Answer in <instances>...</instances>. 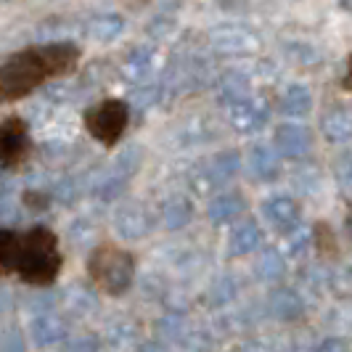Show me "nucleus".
I'll return each mask as SVG.
<instances>
[{
	"label": "nucleus",
	"mask_w": 352,
	"mask_h": 352,
	"mask_svg": "<svg viewBox=\"0 0 352 352\" xmlns=\"http://www.w3.org/2000/svg\"><path fill=\"white\" fill-rule=\"evenodd\" d=\"M88 273L93 283L109 294V297H122L124 292L133 286L135 278V263L133 257L120 247H104L93 249L88 257Z\"/></svg>",
	"instance_id": "7ed1b4c3"
},
{
	"label": "nucleus",
	"mask_w": 352,
	"mask_h": 352,
	"mask_svg": "<svg viewBox=\"0 0 352 352\" xmlns=\"http://www.w3.org/2000/svg\"><path fill=\"white\" fill-rule=\"evenodd\" d=\"M278 157L281 154L273 146H267V143L252 146V151H249V170H252V175L260 177V180L278 177V173H281V159Z\"/></svg>",
	"instance_id": "2eb2a0df"
},
{
	"label": "nucleus",
	"mask_w": 352,
	"mask_h": 352,
	"mask_svg": "<svg viewBox=\"0 0 352 352\" xmlns=\"http://www.w3.org/2000/svg\"><path fill=\"white\" fill-rule=\"evenodd\" d=\"M270 117V101L265 96H249L247 101L228 106V122L236 133H257Z\"/></svg>",
	"instance_id": "423d86ee"
},
{
	"label": "nucleus",
	"mask_w": 352,
	"mask_h": 352,
	"mask_svg": "<svg viewBox=\"0 0 352 352\" xmlns=\"http://www.w3.org/2000/svg\"><path fill=\"white\" fill-rule=\"evenodd\" d=\"M273 148L286 159H302L313 148V133L305 124H281L273 133Z\"/></svg>",
	"instance_id": "1a4fd4ad"
},
{
	"label": "nucleus",
	"mask_w": 352,
	"mask_h": 352,
	"mask_svg": "<svg viewBox=\"0 0 352 352\" xmlns=\"http://www.w3.org/2000/svg\"><path fill=\"white\" fill-rule=\"evenodd\" d=\"M159 98H162V85L157 82H141L138 88L130 93V98H127V104H133L135 109H151L154 104H159Z\"/></svg>",
	"instance_id": "5701e85b"
},
{
	"label": "nucleus",
	"mask_w": 352,
	"mask_h": 352,
	"mask_svg": "<svg viewBox=\"0 0 352 352\" xmlns=\"http://www.w3.org/2000/svg\"><path fill=\"white\" fill-rule=\"evenodd\" d=\"M336 180H339V186L344 191H352V154L336 162Z\"/></svg>",
	"instance_id": "393cba45"
},
{
	"label": "nucleus",
	"mask_w": 352,
	"mask_h": 352,
	"mask_svg": "<svg viewBox=\"0 0 352 352\" xmlns=\"http://www.w3.org/2000/svg\"><path fill=\"white\" fill-rule=\"evenodd\" d=\"M252 96V82L241 72H226L217 82V98L226 106H236Z\"/></svg>",
	"instance_id": "dca6fc26"
},
{
	"label": "nucleus",
	"mask_w": 352,
	"mask_h": 352,
	"mask_svg": "<svg viewBox=\"0 0 352 352\" xmlns=\"http://www.w3.org/2000/svg\"><path fill=\"white\" fill-rule=\"evenodd\" d=\"M207 43L214 53L220 56H230V58H239V56H254V53L263 48V40L254 30H249L244 24H220L210 30Z\"/></svg>",
	"instance_id": "39448f33"
},
{
	"label": "nucleus",
	"mask_w": 352,
	"mask_h": 352,
	"mask_svg": "<svg viewBox=\"0 0 352 352\" xmlns=\"http://www.w3.org/2000/svg\"><path fill=\"white\" fill-rule=\"evenodd\" d=\"M276 302L281 305L289 316H297V313L302 310L300 297H297V294H292V292H276Z\"/></svg>",
	"instance_id": "a878e982"
},
{
	"label": "nucleus",
	"mask_w": 352,
	"mask_h": 352,
	"mask_svg": "<svg viewBox=\"0 0 352 352\" xmlns=\"http://www.w3.org/2000/svg\"><path fill=\"white\" fill-rule=\"evenodd\" d=\"M283 270H286V263H283V254L278 249H263L260 257H257V273L263 281H276L281 278Z\"/></svg>",
	"instance_id": "4be33fe9"
},
{
	"label": "nucleus",
	"mask_w": 352,
	"mask_h": 352,
	"mask_svg": "<svg viewBox=\"0 0 352 352\" xmlns=\"http://www.w3.org/2000/svg\"><path fill=\"white\" fill-rule=\"evenodd\" d=\"M320 352H342V344H339V342H329V344H323Z\"/></svg>",
	"instance_id": "c85d7f7f"
},
{
	"label": "nucleus",
	"mask_w": 352,
	"mask_h": 352,
	"mask_svg": "<svg viewBox=\"0 0 352 352\" xmlns=\"http://www.w3.org/2000/svg\"><path fill=\"white\" fill-rule=\"evenodd\" d=\"M124 30V19L120 14H104V16H96L90 21L88 32L93 40H98V43H111V40H117V37L122 35Z\"/></svg>",
	"instance_id": "aec40b11"
},
{
	"label": "nucleus",
	"mask_w": 352,
	"mask_h": 352,
	"mask_svg": "<svg viewBox=\"0 0 352 352\" xmlns=\"http://www.w3.org/2000/svg\"><path fill=\"white\" fill-rule=\"evenodd\" d=\"M19 244H21V236L19 233H14V230H0V276L16 273Z\"/></svg>",
	"instance_id": "412c9836"
},
{
	"label": "nucleus",
	"mask_w": 352,
	"mask_h": 352,
	"mask_svg": "<svg viewBox=\"0 0 352 352\" xmlns=\"http://www.w3.org/2000/svg\"><path fill=\"white\" fill-rule=\"evenodd\" d=\"M194 214V204L186 196H170L162 204V226L167 230H180L191 223Z\"/></svg>",
	"instance_id": "a211bd4d"
},
{
	"label": "nucleus",
	"mask_w": 352,
	"mask_h": 352,
	"mask_svg": "<svg viewBox=\"0 0 352 352\" xmlns=\"http://www.w3.org/2000/svg\"><path fill=\"white\" fill-rule=\"evenodd\" d=\"M247 210V201L239 191H226V194L214 196L207 207V217H210L214 226H230L236 223Z\"/></svg>",
	"instance_id": "ddd939ff"
},
{
	"label": "nucleus",
	"mask_w": 352,
	"mask_h": 352,
	"mask_svg": "<svg viewBox=\"0 0 352 352\" xmlns=\"http://www.w3.org/2000/svg\"><path fill=\"white\" fill-rule=\"evenodd\" d=\"M344 88L352 90V56H350V64H347V74H344Z\"/></svg>",
	"instance_id": "cd10ccee"
},
{
	"label": "nucleus",
	"mask_w": 352,
	"mask_h": 352,
	"mask_svg": "<svg viewBox=\"0 0 352 352\" xmlns=\"http://www.w3.org/2000/svg\"><path fill=\"white\" fill-rule=\"evenodd\" d=\"M320 130L326 135V141L331 143H347L352 141V106H331L323 117H320Z\"/></svg>",
	"instance_id": "f8f14e48"
},
{
	"label": "nucleus",
	"mask_w": 352,
	"mask_h": 352,
	"mask_svg": "<svg viewBox=\"0 0 352 352\" xmlns=\"http://www.w3.org/2000/svg\"><path fill=\"white\" fill-rule=\"evenodd\" d=\"M56 196H58L61 201H72V199L77 196V188H74V183H72V180H64V183H58V191H56Z\"/></svg>",
	"instance_id": "bb28decb"
},
{
	"label": "nucleus",
	"mask_w": 352,
	"mask_h": 352,
	"mask_svg": "<svg viewBox=\"0 0 352 352\" xmlns=\"http://www.w3.org/2000/svg\"><path fill=\"white\" fill-rule=\"evenodd\" d=\"M80 51L72 43H53L43 48L14 53L0 64V104H11L40 88L45 80L74 69Z\"/></svg>",
	"instance_id": "f257e3e1"
},
{
	"label": "nucleus",
	"mask_w": 352,
	"mask_h": 352,
	"mask_svg": "<svg viewBox=\"0 0 352 352\" xmlns=\"http://www.w3.org/2000/svg\"><path fill=\"white\" fill-rule=\"evenodd\" d=\"M114 228L127 241H141L154 230V217L138 201H124L122 207L114 212Z\"/></svg>",
	"instance_id": "0eeeda50"
},
{
	"label": "nucleus",
	"mask_w": 352,
	"mask_h": 352,
	"mask_svg": "<svg viewBox=\"0 0 352 352\" xmlns=\"http://www.w3.org/2000/svg\"><path fill=\"white\" fill-rule=\"evenodd\" d=\"M0 3H8V0H0Z\"/></svg>",
	"instance_id": "2f4dec72"
},
{
	"label": "nucleus",
	"mask_w": 352,
	"mask_h": 352,
	"mask_svg": "<svg viewBox=\"0 0 352 352\" xmlns=\"http://www.w3.org/2000/svg\"><path fill=\"white\" fill-rule=\"evenodd\" d=\"M350 233H352V217H350Z\"/></svg>",
	"instance_id": "7c9ffc66"
},
{
	"label": "nucleus",
	"mask_w": 352,
	"mask_h": 352,
	"mask_svg": "<svg viewBox=\"0 0 352 352\" xmlns=\"http://www.w3.org/2000/svg\"><path fill=\"white\" fill-rule=\"evenodd\" d=\"M30 151V135H27V124L19 117H11L0 124V162L6 167H14L19 162H24Z\"/></svg>",
	"instance_id": "6e6552de"
},
{
	"label": "nucleus",
	"mask_w": 352,
	"mask_h": 352,
	"mask_svg": "<svg viewBox=\"0 0 352 352\" xmlns=\"http://www.w3.org/2000/svg\"><path fill=\"white\" fill-rule=\"evenodd\" d=\"M124 124H127V106H124V101H117V98L101 101V104L90 106L85 111L88 133L104 146H114L122 138Z\"/></svg>",
	"instance_id": "20e7f679"
},
{
	"label": "nucleus",
	"mask_w": 352,
	"mask_h": 352,
	"mask_svg": "<svg viewBox=\"0 0 352 352\" xmlns=\"http://www.w3.org/2000/svg\"><path fill=\"white\" fill-rule=\"evenodd\" d=\"M58 270H61V252L51 230L32 228L30 233H24L16 260L19 278L35 286H48L56 281Z\"/></svg>",
	"instance_id": "f03ea898"
},
{
	"label": "nucleus",
	"mask_w": 352,
	"mask_h": 352,
	"mask_svg": "<svg viewBox=\"0 0 352 352\" xmlns=\"http://www.w3.org/2000/svg\"><path fill=\"white\" fill-rule=\"evenodd\" d=\"M239 167H241L239 154L236 151H223V154H217L207 162V167L201 173V186L204 188H223L239 175Z\"/></svg>",
	"instance_id": "9b49d317"
},
{
	"label": "nucleus",
	"mask_w": 352,
	"mask_h": 352,
	"mask_svg": "<svg viewBox=\"0 0 352 352\" xmlns=\"http://www.w3.org/2000/svg\"><path fill=\"white\" fill-rule=\"evenodd\" d=\"M263 214L267 220V226L278 233H289L300 226V204L292 196H273L263 204Z\"/></svg>",
	"instance_id": "9d476101"
},
{
	"label": "nucleus",
	"mask_w": 352,
	"mask_h": 352,
	"mask_svg": "<svg viewBox=\"0 0 352 352\" xmlns=\"http://www.w3.org/2000/svg\"><path fill=\"white\" fill-rule=\"evenodd\" d=\"M310 109H313V93L305 88V85H289V88L283 90L281 111L286 117L300 120V117L310 114Z\"/></svg>",
	"instance_id": "6ab92c4d"
},
{
	"label": "nucleus",
	"mask_w": 352,
	"mask_h": 352,
	"mask_svg": "<svg viewBox=\"0 0 352 352\" xmlns=\"http://www.w3.org/2000/svg\"><path fill=\"white\" fill-rule=\"evenodd\" d=\"M339 6H342V8L352 16V0H339Z\"/></svg>",
	"instance_id": "c756f323"
},
{
	"label": "nucleus",
	"mask_w": 352,
	"mask_h": 352,
	"mask_svg": "<svg viewBox=\"0 0 352 352\" xmlns=\"http://www.w3.org/2000/svg\"><path fill=\"white\" fill-rule=\"evenodd\" d=\"M154 64H157V51L151 45H138V48H133V51L127 53V58H124L122 64V77L141 85V82H146V77L151 74Z\"/></svg>",
	"instance_id": "4468645a"
},
{
	"label": "nucleus",
	"mask_w": 352,
	"mask_h": 352,
	"mask_svg": "<svg viewBox=\"0 0 352 352\" xmlns=\"http://www.w3.org/2000/svg\"><path fill=\"white\" fill-rule=\"evenodd\" d=\"M292 236H289V241H286V249H289V254H302L305 249H307V244H310V230L307 228H297L289 230Z\"/></svg>",
	"instance_id": "b1692460"
},
{
	"label": "nucleus",
	"mask_w": 352,
	"mask_h": 352,
	"mask_svg": "<svg viewBox=\"0 0 352 352\" xmlns=\"http://www.w3.org/2000/svg\"><path fill=\"white\" fill-rule=\"evenodd\" d=\"M260 241H263L260 226L247 220V223H241V226L233 228V233H230L228 239V252L233 257H244V254H252L254 249L260 247Z\"/></svg>",
	"instance_id": "f3484780"
}]
</instances>
